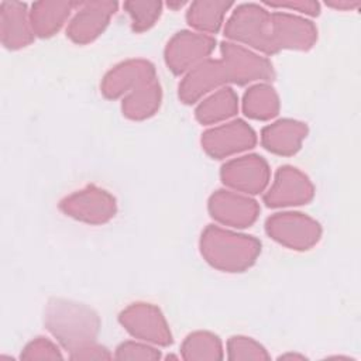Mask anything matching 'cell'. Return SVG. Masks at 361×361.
<instances>
[{
    "label": "cell",
    "mask_w": 361,
    "mask_h": 361,
    "mask_svg": "<svg viewBox=\"0 0 361 361\" xmlns=\"http://www.w3.org/2000/svg\"><path fill=\"white\" fill-rule=\"evenodd\" d=\"M44 324L69 353L94 343L100 331V317L92 307L62 298L48 300Z\"/></svg>",
    "instance_id": "obj_1"
},
{
    "label": "cell",
    "mask_w": 361,
    "mask_h": 361,
    "mask_svg": "<svg viewBox=\"0 0 361 361\" xmlns=\"http://www.w3.org/2000/svg\"><path fill=\"white\" fill-rule=\"evenodd\" d=\"M200 254L207 264L223 272H243L261 254V241L219 226H207L199 240Z\"/></svg>",
    "instance_id": "obj_2"
},
{
    "label": "cell",
    "mask_w": 361,
    "mask_h": 361,
    "mask_svg": "<svg viewBox=\"0 0 361 361\" xmlns=\"http://www.w3.org/2000/svg\"><path fill=\"white\" fill-rule=\"evenodd\" d=\"M224 35L267 55L275 54L271 34V13L259 4L244 3L235 7L226 23Z\"/></svg>",
    "instance_id": "obj_3"
},
{
    "label": "cell",
    "mask_w": 361,
    "mask_h": 361,
    "mask_svg": "<svg viewBox=\"0 0 361 361\" xmlns=\"http://www.w3.org/2000/svg\"><path fill=\"white\" fill-rule=\"evenodd\" d=\"M265 231L272 240L295 251L310 250L322 237L319 221L299 212L272 214L265 221Z\"/></svg>",
    "instance_id": "obj_4"
},
{
    "label": "cell",
    "mask_w": 361,
    "mask_h": 361,
    "mask_svg": "<svg viewBox=\"0 0 361 361\" xmlns=\"http://www.w3.org/2000/svg\"><path fill=\"white\" fill-rule=\"evenodd\" d=\"M120 324L135 338L145 343L168 347L172 344V333L161 309L152 303L135 302L118 314Z\"/></svg>",
    "instance_id": "obj_5"
},
{
    "label": "cell",
    "mask_w": 361,
    "mask_h": 361,
    "mask_svg": "<svg viewBox=\"0 0 361 361\" xmlns=\"http://www.w3.org/2000/svg\"><path fill=\"white\" fill-rule=\"evenodd\" d=\"M59 209L75 220L87 224H103L114 217L117 203L114 196L106 189L87 185L65 196L59 203Z\"/></svg>",
    "instance_id": "obj_6"
},
{
    "label": "cell",
    "mask_w": 361,
    "mask_h": 361,
    "mask_svg": "<svg viewBox=\"0 0 361 361\" xmlns=\"http://www.w3.org/2000/svg\"><path fill=\"white\" fill-rule=\"evenodd\" d=\"M221 63L227 79L235 85H247L257 80H272L275 71L269 59L259 56L248 48L235 42H223L220 45Z\"/></svg>",
    "instance_id": "obj_7"
},
{
    "label": "cell",
    "mask_w": 361,
    "mask_h": 361,
    "mask_svg": "<svg viewBox=\"0 0 361 361\" xmlns=\"http://www.w3.org/2000/svg\"><path fill=\"white\" fill-rule=\"evenodd\" d=\"M216 47V39L207 34L193 31H179L166 44L164 58L168 69L175 75H182L193 66L207 59Z\"/></svg>",
    "instance_id": "obj_8"
},
{
    "label": "cell",
    "mask_w": 361,
    "mask_h": 361,
    "mask_svg": "<svg viewBox=\"0 0 361 361\" xmlns=\"http://www.w3.org/2000/svg\"><path fill=\"white\" fill-rule=\"evenodd\" d=\"M200 144L209 157L221 159L252 148L257 144V135L245 121L233 120L206 130L202 134Z\"/></svg>",
    "instance_id": "obj_9"
},
{
    "label": "cell",
    "mask_w": 361,
    "mask_h": 361,
    "mask_svg": "<svg viewBox=\"0 0 361 361\" xmlns=\"http://www.w3.org/2000/svg\"><path fill=\"white\" fill-rule=\"evenodd\" d=\"M314 196V186L307 175L292 165L278 168L271 188L264 195L268 207L306 204Z\"/></svg>",
    "instance_id": "obj_10"
},
{
    "label": "cell",
    "mask_w": 361,
    "mask_h": 361,
    "mask_svg": "<svg viewBox=\"0 0 361 361\" xmlns=\"http://www.w3.org/2000/svg\"><path fill=\"white\" fill-rule=\"evenodd\" d=\"M269 176L268 162L257 154L230 159L220 169V178L226 186L248 195L261 193L267 188Z\"/></svg>",
    "instance_id": "obj_11"
},
{
    "label": "cell",
    "mask_w": 361,
    "mask_h": 361,
    "mask_svg": "<svg viewBox=\"0 0 361 361\" xmlns=\"http://www.w3.org/2000/svg\"><path fill=\"white\" fill-rule=\"evenodd\" d=\"M271 34L275 54L282 49L307 51L317 41L316 25L289 13H271Z\"/></svg>",
    "instance_id": "obj_12"
},
{
    "label": "cell",
    "mask_w": 361,
    "mask_h": 361,
    "mask_svg": "<svg viewBox=\"0 0 361 361\" xmlns=\"http://www.w3.org/2000/svg\"><path fill=\"white\" fill-rule=\"evenodd\" d=\"M207 210L216 221L237 228L250 227L259 214V206L254 199L226 189L212 193Z\"/></svg>",
    "instance_id": "obj_13"
},
{
    "label": "cell",
    "mask_w": 361,
    "mask_h": 361,
    "mask_svg": "<svg viewBox=\"0 0 361 361\" xmlns=\"http://www.w3.org/2000/svg\"><path fill=\"white\" fill-rule=\"evenodd\" d=\"M116 1H85L72 17L66 35L75 44L83 45L94 41L109 25L110 18L117 11Z\"/></svg>",
    "instance_id": "obj_14"
},
{
    "label": "cell",
    "mask_w": 361,
    "mask_h": 361,
    "mask_svg": "<svg viewBox=\"0 0 361 361\" xmlns=\"http://www.w3.org/2000/svg\"><path fill=\"white\" fill-rule=\"evenodd\" d=\"M152 78H157V72L149 61L140 58L127 59L104 75L100 92L106 99H118Z\"/></svg>",
    "instance_id": "obj_15"
},
{
    "label": "cell",
    "mask_w": 361,
    "mask_h": 361,
    "mask_svg": "<svg viewBox=\"0 0 361 361\" xmlns=\"http://www.w3.org/2000/svg\"><path fill=\"white\" fill-rule=\"evenodd\" d=\"M226 83L228 79L221 61L207 58L185 73L178 87V96L185 104H192Z\"/></svg>",
    "instance_id": "obj_16"
},
{
    "label": "cell",
    "mask_w": 361,
    "mask_h": 361,
    "mask_svg": "<svg viewBox=\"0 0 361 361\" xmlns=\"http://www.w3.org/2000/svg\"><path fill=\"white\" fill-rule=\"evenodd\" d=\"M0 37L7 49H21L34 41L27 4L21 1H1L0 4Z\"/></svg>",
    "instance_id": "obj_17"
},
{
    "label": "cell",
    "mask_w": 361,
    "mask_h": 361,
    "mask_svg": "<svg viewBox=\"0 0 361 361\" xmlns=\"http://www.w3.org/2000/svg\"><path fill=\"white\" fill-rule=\"evenodd\" d=\"M307 135V126L293 118H281L261 131L262 147L276 155L296 154Z\"/></svg>",
    "instance_id": "obj_18"
},
{
    "label": "cell",
    "mask_w": 361,
    "mask_h": 361,
    "mask_svg": "<svg viewBox=\"0 0 361 361\" xmlns=\"http://www.w3.org/2000/svg\"><path fill=\"white\" fill-rule=\"evenodd\" d=\"M78 1H35L30 10V23L32 31L39 38H49L56 34L78 7Z\"/></svg>",
    "instance_id": "obj_19"
},
{
    "label": "cell",
    "mask_w": 361,
    "mask_h": 361,
    "mask_svg": "<svg viewBox=\"0 0 361 361\" xmlns=\"http://www.w3.org/2000/svg\"><path fill=\"white\" fill-rule=\"evenodd\" d=\"M162 102V89L158 78H152L128 94L124 96L121 102V111L130 120H145L154 116Z\"/></svg>",
    "instance_id": "obj_20"
},
{
    "label": "cell",
    "mask_w": 361,
    "mask_h": 361,
    "mask_svg": "<svg viewBox=\"0 0 361 361\" xmlns=\"http://www.w3.org/2000/svg\"><path fill=\"white\" fill-rule=\"evenodd\" d=\"M233 6L231 1L221 0H199L192 1L186 11V21L197 31L216 34L223 21L226 13Z\"/></svg>",
    "instance_id": "obj_21"
},
{
    "label": "cell",
    "mask_w": 361,
    "mask_h": 361,
    "mask_svg": "<svg viewBox=\"0 0 361 361\" xmlns=\"http://www.w3.org/2000/svg\"><path fill=\"white\" fill-rule=\"evenodd\" d=\"M238 110V97L231 87H221L202 100L195 117L200 124H216L233 117Z\"/></svg>",
    "instance_id": "obj_22"
},
{
    "label": "cell",
    "mask_w": 361,
    "mask_h": 361,
    "mask_svg": "<svg viewBox=\"0 0 361 361\" xmlns=\"http://www.w3.org/2000/svg\"><path fill=\"white\" fill-rule=\"evenodd\" d=\"M243 111L254 120H271L279 113V96L268 83H257L244 93Z\"/></svg>",
    "instance_id": "obj_23"
},
{
    "label": "cell",
    "mask_w": 361,
    "mask_h": 361,
    "mask_svg": "<svg viewBox=\"0 0 361 361\" xmlns=\"http://www.w3.org/2000/svg\"><path fill=\"white\" fill-rule=\"evenodd\" d=\"M180 354L186 361H219L224 357L219 336L203 330L186 336L180 347Z\"/></svg>",
    "instance_id": "obj_24"
},
{
    "label": "cell",
    "mask_w": 361,
    "mask_h": 361,
    "mask_svg": "<svg viewBox=\"0 0 361 361\" xmlns=\"http://www.w3.org/2000/svg\"><path fill=\"white\" fill-rule=\"evenodd\" d=\"M124 10L131 18V28L135 32L149 30L162 13V3L157 0H130L124 1Z\"/></svg>",
    "instance_id": "obj_25"
},
{
    "label": "cell",
    "mask_w": 361,
    "mask_h": 361,
    "mask_svg": "<svg viewBox=\"0 0 361 361\" xmlns=\"http://www.w3.org/2000/svg\"><path fill=\"white\" fill-rule=\"evenodd\" d=\"M227 358L230 361H267L269 354L265 347L251 337L233 336L227 341Z\"/></svg>",
    "instance_id": "obj_26"
},
{
    "label": "cell",
    "mask_w": 361,
    "mask_h": 361,
    "mask_svg": "<svg viewBox=\"0 0 361 361\" xmlns=\"http://www.w3.org/2000/svg\"><path fill=\"white\" fill-rule=\"evenodd\" d=\"M20 358L27 361L62 360V354L55 343H52L47 337H37L23 348Z\"/></svg>",
    "instance_id": "obj_27"
},
{
    "label": "cell",
    "mask_w": 361,
    "mask_h": 361,
    "mask_svg": "<svg viewBox=\"0 0 361 361\" xmlns=\"http://www.w3.org/2000/svg\"><path fill=\"white\" fill-rule=\"evenodd\" d=\"M114 358L117 360H142L157 361L161 358V351L149 345V343L124 341L116 348Z\"/></svg>",
    "instance_id": "obj_28"
},
{
    "label": "cell",
    "mask_w": 361,
    "mask_h": 361,
    "mask_svg": "<svg viewBox=\"0 0 361 361\" xmlns=\"http://www.w3.org/2000/svg\"><path fill=\"white\" fill-rule=\"evenodd\" d=\"M269 7L276 8H289V10H298L299 13H303L306 16H319L320 13V4L313 0H290V1H265Z\"/></svg>",
    "instance_id": "obj_29"
},
{
    "label": "cell",
    "mask_w": 361,
    "mask_h": 361,
    "mask_svg": "<svg viewBox=\"0 0 361 361\" xmlns=\"http://www.w3.org/2000/svg\"><path fill=\"white\" fill-rule=\"evenodd\" d=\"M69 358L71 360H83V361L110 360L111 354L109 353V350L106 347H103L97 341H94V343H90V344L79 348V350L69 353Z\"/></svg>",
    "instance_id": "obj_30"
},
{
    "label": "cell",
    "mask_w": 361,
    "mask_h": 361,
    "mask_svg": "<svg viewBox=\"0 0 361 361\" xmlns=\"http://www.w3.org/2000/svg\"><path fill=\"white\" fill-rule=\"evenodd\" d=\"M326 4L336 10H353L358 7L361 3L358 0H329L326 1Z\"/></svg>",
    "instance_id": "obj_31"
},
{
    "label": "cell",
    "mask_w": 361,
    "mask_h": 361,
    "mask_svg": "<svg viewBox=\"0 0 361 361\" xmlns=\"http://www.w3.org/2000/svg\"><path fill=\"white\" fill-rule=\"evenodd\" d=\"M292 358H293V360H295V358H296V360H305V357H303V355H299V354H290V353H289V354H283V355H281V357H279V360H292Z\"/></svg>",
    "instance_id": "obj_32"
},
{
    "label": "cell",
    "mask_w": 361,
    "mask_h": 361,
    "mask_svg": "<svg viewBox=\"0 0 361 361\" xmlns=\"http://www.w3.org/2000/svg\"><path fill=\"white\" fill-rule=\"evenodd\" d=\"M185 4H186V1H175V3H173V1H168V4H166V6H168L169 8H173V10H176V8H180V7H183Z\"/></svg>",
    "instance_id": "obj_33"
}]
</instances>
